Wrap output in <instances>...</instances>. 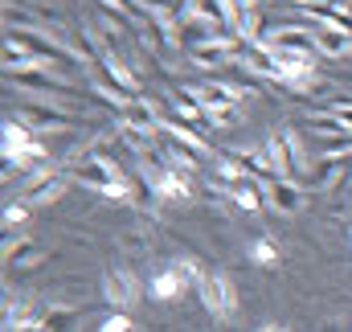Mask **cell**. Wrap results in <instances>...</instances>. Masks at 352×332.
Wrapping results in <instances>:
<instances>
[{
  "label": "cell",
  "instance_id": "cell-1",
  "mask_svg": "<svg viewBox=\"0 0 352 332\" xmlns=\"http://www.w3.org/2000/svg\"><path fill=\"white\" fill-rule=\"evenodd\" d=\"M263 156L270 160V168H274L278 176L307 185L311 168H307V156H303V144H299L295 127H274V132L266 136V144H263Z\"/></svg>",
  "mask_w": 352,
  "mask_h": 332
},
{
  "label": "cell",
  "instance_id": "cell-2",
  "mask_svg": "<svg viewBox=\"0 0 352 332\" xmlns=\"http://www.w3.org/2000/svg\"><path fill=\"white\" fill-rule=\"evenodd\" d=\"M192 94H197V103H201V111H205V123H213V127H230V123H238L242 94H238L230 83L209 79V83L192 86Z\"/></svg>",
  "mask_w": 352,
  "mask_h": 332
},
{
  "label": "cell",
  "instance_id": "cell-3",
  "mask_svg": "<svg viewBox=\"0 0 352 332\" xmlns=\"http://www.w3.org/2000/svg\"><path fill=\"white\" fill-rule=\"evenodd\" d=\"M197 295H201V308L213 316V320H234L238 316V287L226 271H205L197 279Z\"/></svg>",
  "mask_w": 352,
  "mask_h": 332
},
{
  "label": "cell",
  "instance_id": "cell-4",
  "mask_svg": "<svg viewBox=\"0 0 352 332\" xmlns=\"http://www.w3.org/2000/svg\"><path fill=\"white\" fill-rule=\"evenodd\" d=\"M70 185H74V176H70L66 168L45 165V168H37V172H29L25 189H21V201H25L29 209H37V205H54V201H62V193H66Z\"/></svg>",
  "mask_w": 352,
  "mask_h": 332
},
{
  "label": "cell",
  "instance_id": "cell-5",
  "mask_svg": "<svg viewBox=\"0 0 352 332\" xmlns=\"http://www.w3.org/2000/svg\"><path fill=\"white\" fill-rule=\"evenodd\" d=\"M140 291H144V283H140V275H135L131 267L107 262V271H102V304H107L111 312H127V308L140 300Z\"/></svg>",
  "mask_w": 352,
  "mask_h": 332
},
{
  "label": "cell",
  "instance_id": "cell-6",
  "mask_svg": "<svg viewBox=\"0 0 352 332\" xmlns=\"http://www.w3.org/2000/svg\"><path fill=\"white\" fill-rule=\"evenodd\" d=\"M188 287H192V275L184 271L180 258H176V262H164V267H156V271L148 275V300H156V304H173V300H180Z\"/></svg>",
  "mask_w": 352,
  "mask_h": 332
},
{
  "label": "cell",
  "instance_id": "cell-7",
  "mask_svg": "<svg viewBox=\"0 0 352 332\" xmlns=\"http://www.w3.org/2000/svg\"><path fill=\"white\" fill-rule=\"evenodd\" d=\"M16 119H21L25 127H33L37 136H45V132H70V127H78V115H70V111H62V107L29 103V98L16 107Z\"/></svg>",
  "mask_w": 352,
  "mask_h": 332
},
{
  "label": "cell",
  "instance_id": "cell-8",
  "mask_svg": "<svg viewBox=\"0 0 352 332\" xmlns=\"http://www.w3.org/2000/svg\"><path fill=\"white\" fill-rule=\"evenodd\" d=\"M8 86H21V90H41V94H78V86L62 83V79H54V74H41V70H16V74H4Z\"/></svg>",
  "mask_w": 352,
  "mask_h": 332
},
{
  "label": "cell",
  "instance_id": "cell-9",
  "mask_svg": "<svg viewBox=\"0 0 352 332\" xmlns=\"http://www.w3.org/2000/svg\"><path fill=\"white\" fill-rule=\"evenodd\" d=\"M303 189H307V185L278 176V180L266 185V201H270V209H278V214H299V209H303Z\"/></svg>",
  "mask_w": 352,
  "mask_h": 332
},
{
  "label": "cell",
  "instance_id": "cell-10",
  "mask_svg": "<svg viewBox=\"0 0 352 332\" xmlns=\"http://www.w3.org/2000/svg\"><path fill=\"white\" fill-rule=\"evenodd\" d=\"M45 258V250L37 247L29 234H12L4 238V267H37Z\"/></svg>",
  "mask_w": 352,
  "mask_h": 332
},
{
  "label": "cell",
  "instance_id": "cell-11",
  "mask_svg": "<svg viewBox=\"0 0 352 332\" xmlns=\"http://www.w3.org/2000/svg\"><path fill=\"white\" fill-rule=\"evenodd\" d=\"M226 197L234 201V209H242V214H258V209H263V201H266V185H263V180H254V176H242Z\"/></svg>",
  "mask_w": 352,
  "mask_h": 332
},
{
  "label": "cell",
  "instance_id": "cell-12",
  "mask_svg": "<svg viewBox=\"0 0 352 332\" xmlns=\"http://www.w3.org/2000/svg\"><path fill=\"white\" fill-rule=\"evenodd\" d=\"M316 50H320V58H349L352 54V33L316 25Z\"/></svg>",
  "mask_w": 352,
  "mask_h": 332
},
{
  "label": "cell",
  "instance_id": "cell-13",
  "mask_svg": "<svg viewBox=\"0 0 352 332\" xmlns=\"http://www.w3.org/2000/svg\"><path fill=\"white\" fill-rule=\"evenodd\" d=\"M188 17L213 25L217 33H230V4L226 0H188Z\"/></svg>",
  "mask_w": 352,
  "mask_h": 332
},
{
  "label": "cell",
  "instance_id": "cell-14",
  "mask_svg": "<svg viewBox=\"0 0 352 332\" xmlns=\"http://www.w3.org/2000/svg\"><path fill=\"white\" fill-rule=\"evenodd\" d=\"M87 312H90V304H82V308H78V304H74V308H50V312L41 316V324H37V329H41V332H74V329H78V320H82Z\"/></svg>",
  "mask_w": 352,
  "mask_h": 332
},
{
  "label": "cell",
  "instance_id": "cell-15",
  "mask_svg": "<svg viewBox=\"0 0 352 332\" xmlns=\"http://www.w3.org/2000/svg\"><path fill=\"white\" fill-rule=\"evenodd\" d=\"M311 132H320V136H332V140H352V119H344V115H336V111H316L311 119Z\"/></svg>",
  "mask_w": 352,
  "mask_h": 332
},
{
  "label": "cell",
  "instance_id": "cell-16",
  "mask_svg": "<svg viewBox=\"0 0 352 332\" xmlns=\"http://www.w3.org/2000/svg\"><path fill=\"white\" fill-rule=\"evenodd\" d=\"M246 258H250L254 267L270 271V267H278V258H283V254H278V242H274L270 234H258V238H254V242L246 247Z\"/></svg>",
  "mask_w": 352,
  "mask_h": 332
},
{
  "label": "cell",
  "instance_id": "cell-17",
  "mask_svg": "<svg viewBox=\"0 0 352 332\" xmlns=\"http://www.w3.org/2000/svg\"><path fill=\"white\" fill-rule=\"evenodd\" d=\"M144 8H148L156 21H164V25L188 21V0H144Z\"/></svg>",
  "mask_w": 352,
  "mask_h": 332
},
{
  "label": "cell",
  "instance_id": "cell-18",
  "mask_svg": "<svg viewBox=\"0 0 352 332\" xmlns=\"http://www.w3.org/2000/svg\"><path fill=\"white\" fill-rule=\"evenodd\" d=\"M25 218H29V205H25L21 197H8V201H4V238H12V234L25 226Z\"/></svg>",
  "mask_w": 352,
  "mask_h": 332
},
{
  "label": "cell",
  "instance_id": "cell-19",
  "mask_svg": "<svg viewBox=\"0 0 352 332\" xmlns=\"http://www.w3.org/2000/svg\"><path fill=\"white\" fill-rule=\"evenodd\" d=\"M98 4L119 8V12H123V17H131L135 25H144V21H148V8H144V4H135V0H98Z\"/></svg>",
  "mask_w": 352,
  "mask_h": 332
},
{
  "label": "cell",
  "instance_id": "cell-20",
  "mask_svg": "<svg viewBox=\"0 0 352 332\" xmlns=\"http://www.w3.org/2000/svg\"><path fill=\"white\" fill-rule=\"evenodd\" d=\"M98 332H135V320H131L127 312H111V316L98 324Z\"/></svg>",
  "mask_w": 352,
  "mask_h": 332
},
{
  "label": "cell",
  "instance_id": "cell-21",
  "mask_svg": "<svg viewBox=\"0 0 352 332\" xmlns=\"http://www.w3.org/2000/svg\"><path fill=\"white\" fill-rule=\"evenodd\" d=\"M123 254L127 258H148V238H140V234H123Z\"/></svg>",
  "mask_w": 352,
  "mask_h": 332
},
{
  "label": "cell",
  "instance_id": "cell-22",
  "mask_svg": "<svg viewBox=\"0 0 352 332\" xmlns=\"http://www.w3.org/2000/svg\"><path fill=\"white\" fill-rule=\"evenodd\" d=\"M291 4H340V0H291ZM344 8V4H340Z\"/></svg>",
  "mask_w": 352,
  "mask_h": 332
},
{
  "label": "cell",
  "instance_id": "cell-23",
  "mask_svg": "<svg viewBox=\"0 0 352 332\" xmlns=\"http://www.w3.org/2000/svg\"><path fill=\"white\" fill-rule=\"evenodd\" d=\"M258 332H291V329H287V324H263Z\"/></svg>",
  "mask_w": 352,
  "mask_h": 332
},
{
  "label": "cell",
  "instance_id": "cell-24",
  "mask_svg": "<svg viewBox=\"0 0 352 332\" xmlns=\"http://www.w3.org/2000/svg\"><path fill=\"white\" fill-rule=\"evenodd\" d=\"M349 230H352V222H349Z\"/></svg>",
  "mask_w": 352,
  "mask_h": 332
}]
</instances>
